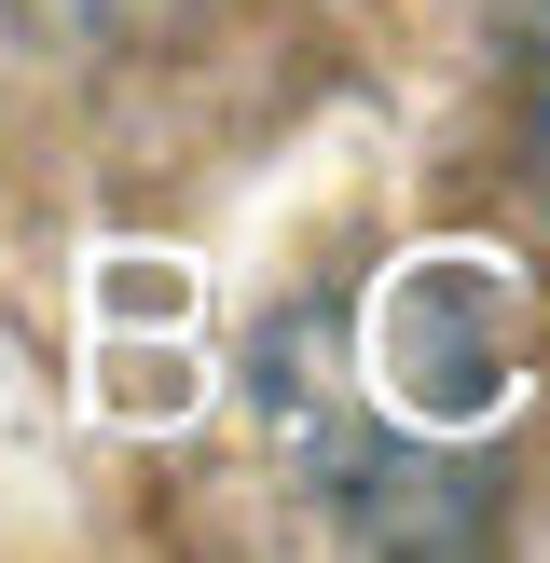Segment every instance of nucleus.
<instances>
[{"label":"nucleus","instance_id":"f257e3e1","mask_svg":"<svg viewBox=\"0 0 550 563\" xmlns=\"http://www.w3.org/2000/svg\"><path fill=\"white\" fill-rule=\"evenodd\" d=\"M14 27H42V42H124V27H165L179 0H0Z\"/></svg>","mask_w":550,"mask_h":563},{"label":"nucleus","instance_id":"f03ea898","mask_svg":"<svg viewBox=\"0 0 550 563\" xmlns=\"http://www.w3.org/2000/svg\"><path fill=\"white\" fill-rule=\"evenodd\" d=\"M537 82H550V0H537Z\"/></svg>","mask_w":550,"mask_h":563}]
</instances>
